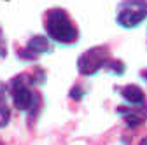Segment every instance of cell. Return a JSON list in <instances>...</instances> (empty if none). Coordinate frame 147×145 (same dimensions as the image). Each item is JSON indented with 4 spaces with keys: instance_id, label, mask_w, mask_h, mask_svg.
I'll return each instance as SVG.
<instances>
[{
    "instance_id": "4",
    "label": "cell",
    "mask_w": 147,
    "mask_h": 145,
    "mask_svg": "<svg viewBox=\"0 0 147 145\" xmlns=\"http://www.w3.org/2000/svg\"><path fill=\"white\" fill-rule=\"evenodd\" d=\"M147 16V0H123L117 7L116 21L123 28H135Z\"/></svg>"
},
{
    "instance_id": "6",
    "label": "cell",
    "mask_w": 147,
    "mask_h": 145,
    "mask_svg": "<svg viewBox=\"0 0 147 145\" xmlns=\"http://www.w3.org/2000/svg\"><path fill=\"white\" fill-rule=\"evenodd\" d=\"M117 112L123 115L124 122L128 128H138V126L144 124V121L147 119V107H131V108H128V107H119L117 108Z\"/></svg>"
},
{
    "instance_id": "7",
    "label": "cell",
    "mask_w": 147,
    "mask_h": 145,
    "mask_svg": "<svg viewBox=\"0 0 147 145\" xmlns=\"http://www.w3.org/2000/svg\"><path fill=\"white\" fill-rule=\"evenodd\" d=\"M117 91L121 93V96L128 101V103H131L133 107H144L145 105V96H144V91L135 86V84H128V86H123L119 87Z\"/></svg>"
},
{
    "instance_id": "12",
    "label": "cell",
    "mask_w": 147,
    "mask_h": 145,
    "mask_svg": "<svg viewBox=\"0 0 147 145\" xmlns=\"http://www.w3.org/2000/svg\"><path fill=\"white\" fill-rule=\"evenodd\" d=\"M140 145H147V136H145V138H142V142H140Z\"/></svg>"
},
{
    "instance_id": "10",
    "label": "cell",
    "mask_w": 147,
    "mask_h": 145,
    "mask_svg": "<svg viewBox=\"0 0 147 145\" xmlns=\"http://www.w3.org/2000/svg\"><path fill=\"white\" fill-rule=\"evenodd\" d=\"M5 56V40L2 37V30H0V58Z\"/></svg>"
},
{
    "instance_id": "8",
    "label": "cell",
    "mask_w": 147,
    "mask_h": 145,
    "mask_svg": "<svg viewBox=\"0 0 147 145\" xmlns=\"http://www.w3.org/2000/svg\"><path fill=\"white\" fill-rule=\"evenodd\" d=\"M7 86L0 84V128L5 126L11 119V112H9V105H7Z\"/></svg>"
},
{
    "instance_id": "1",
    "label": "cell",
    "mask_w": 147,
    "mask_h": 145,
    "mask_svg": "<svg viewBox=\"0 0 147 145\" xmlns=\"http://www.w3.org/2000/svg\"><path fill=\"white\" fill-rule=\"evenodd\" d=\"M44 25H46L47 37L58 44H74L79 39V30L65 9L60 7L49 9L46 14Z\"/></svg>"
},
{
    "instance_id": "3",
    "label": "cell",
    "mask_w": 147,
    "mask_h": 145,
    "mask_svg": "<svg viewBox=\"0 0 147 145\" xmlns=\"http://www.w3.org/2000/svg\"><path fill=\"white\" fill-rule=\"evenodd\" d=\"M112 60L110 51L107 46H96L91 47L86 52H82L77 60V70L81 75H95L98 70L105 68L107 63Z\"/></svg>"
},
{
    "instance_id": "9",
    "label": "cell",
    "mask_w": 147,
    "mask_h": 145,
    "mask_svg": "<svg viewBox=\"0 0 147 145\" xmlns=\"http://www.w3.org/2000/svg\"><path fill=\"white\" fill-rule=\"evenodd\" d=\"M70 96H72L74 100H81V96H82V91H81V89L76 86V87H74L72 91H70Z\"/></svg>"
},
{
    "instance_id": "11",
    "label": "cell",
    "mask_w": 147,
    "mask_h": 145,
    "mask_svg": "<svg viewBox=\"0 0 147 145\" xmlns=\"http://www.w3.org/2000/svg\"><path fill=\"white\" fill-rule=\"evenodd\" d=\"M140 77H142V79H145V81H147V70H144V72H142V74H140Z\"/></svg>"
},
{
    "instance_id": "2",
    "label": "cell",
    "mask_w": 147,
    "mask_h": 145,
    "mask_svg": "<svg viewBox=\"0 0 147 145\" xmlns=\"http://www.w3.org/2000/svg\"><path fill=\"white\" fill-rule=\"evenodd\" d=\"M30 84H32L30 75L23 74V75L14 77L9 82L7 89H9L12 103L18 110L33 114V112H37V108L40 107V96H39V93H35L30 87Z\"/></svg>"
},
{
    "instance_id": "5",
    "label": "cell",
    "mask_w": 147,
    "mask_h": 145,
    "mask_svg": "<svg viewBox=\"0 0 147 145\" xmlns=\"http://www.w3.org/2000/svg\"><path fill=\"white\" fill-rule=\"evenodd\" d=\"M51 51V46H49V40L42 35H35L32 37L26 44V47L23 51H20V58L21 60H26V61H33L35 58H39L40 54L44 52H49Z\"/></svg>"
}]
</instances>
